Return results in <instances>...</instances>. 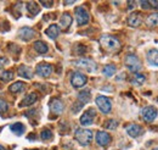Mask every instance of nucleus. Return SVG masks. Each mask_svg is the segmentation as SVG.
<instances>
[{"mask_svg":"<svg viewBox=\"0 0 158 150\" xmlns=\"http://www.w3.org/2000/svg\"><path fill=\"white\" fill-rule=\"evenodd\" d=\"M100 44L102 46V49H105L108 53H114L120 48V43L116 37L105 34L100 38Z\"/></svg>","mask_w":158,"mask_h":150,"instance_id":"f257e3e1","label":"nucleus"},{"mask_svg":"<svg viewBox=\"0 0 158 150\" xmlns=\"http://www.w3.org/2000/svg\"><path fill=\"white\" fill-rule=\"evenodd\" d=\"M74 138L77 139V142L80 145L86 147L93 140V132L89 130H84V128H78L74 133Z\"/></svg>","mask_w":158,"mask_h":150,"instance_id":"f03ea898","label":"nucleus"},{"mask_svg":"<svg viewBox=\"0 0 158 150\" xmlns=\"http://www.w3.org/2000/svg\"><path fill=\"white\" fill-rule=\"evenodd\" d=\"M124 62H125L127 68L129 71L134 72V73H138L139 71L141 70V61H140V59L135 54H128L125 56Z\"/></svg>","mask_w":158,"mask_h":150,"instance_id":"7ed1b4c3","label":"nucleus"},{"mask_svg":"<svg viewBox=\"0 0 158 150\" xmlns=\"http://www.w3.org/2000/svg\"><path fill=\"white\" fill-rule=\"evenodd\" d=\"M73 64H74L77 67H80V68H83V70H86L88 72H95V71H96V64H95L93 60H90V59L83 57V59L76 60Z\"/></svg>","mask_w":158,"mask_h":150,"instance_id":"20e7f679","label":"nucleus"},{"mask_svg":"<svg viewBox=\"0 0 158 150\" xmlns=\"http://www.w3.org/2000/svg\"><path fill=\"white\" fill-rule=\"evenodd\" d=\"M96 105L103 113H108L112 109L111 100L107 96H103V95H100V96L96 98Z\"/></svg>","mask_w":158,"mask_h":150,"instance_id":"39448f33","label":"nucleus"},{"mask_svg":"<svg viewBox=\"0 0 158 150\" xmlns=\"http://www.w3.org/2000/svg\"><path fill=\"white\" fill-rule=\"evenodd\" d=\"M76 17H77V23L79 26H83V24H86L89 21H90V15L89 12L83 7V6H79L76 9Z\"/></svg>","mask_w":158,"mask_h":150,"instance_id":"423d86ee","label":"nucleus"},{"mask_svg":"<svg viewBox=\"0 0 158 150\" xmlns=\"http://www.w3.org/2000/svg\"><path fill=\"white\" fill-rule=\"evenodd\" d=\"M157 110L153 106H146L141 110V117L145 122H152L157 117Z\"/></svg>","mask_w":158,"mask_h":150,"instance_id":"0eeeda50","label":"nucleus"},{"mask_svg":"<svg viewBox=\"0 0 158 150\" xmlns=\"http://www.w3.org/2000/svg\"><path fill=\"white\" fill-rule=\"evenodd\" d=\"M86 76H84L80 72H74L72 73V77H71V83L74 88H81L83 86H85L86 83Z\"/></svg>","mask_w":158,"mask_h":150,"instance_id":"6e6552de","label":"nucleus"},{"mask_svg":"<svg viewBox=\"0 0 158 150\" xmlns=\"http://www.w3.org/2000/svg\"><path fill=\"white\" fill-rule=\"evenodd\" d=\"M95 110L94 109H88L85 113L81 115V117H80V123L83 125V126H90V125H93V122H94V118H95Z\"/></svg>","mask_w":158,"mask_h":150,"instance_id":"1a4fd4ad","label":"nucleus"},{"mask_svg":"<svg viewBox=\"0 0 158 150\" xmlns=\"http://www.w3.org/2000/svg\"><path fill=\"white\" fill-rule=\"evenodd\" d=\"M111 140H112V138L108 133L102 131H99L96 133V142L100 147H107L111 143Z\"/></svg>","mask_w":158,"mask_h":150,"instance_id":"9d476101","label":"nucleus"},{"mask_svg":"<svg viewBox=\"0 0 158 150\" xmlns=\"http://www.w3.org/2000/svg\"><path fill=\"white\" fill-rule=\"evenodd\" d=\"M37 34V32L34 29H32L31 27H23L19 31V37L22 39V40H31L32 38Z\"/></svg>","mask_w":158,"mask_h":150,"instance_id":"9b49d317","label":"nucleus"},{"mask_svg":"<svg viewBox=\"0 0 158 150\" xmlns=\"http://www.w3.org/2000/svg\"><path fill=\"white\" fill-rule=\"evenodd\" d=\"M142 132H143L142 127L139 126V125L131 123V125L127 126V133H128L131 138H138V137H140V135L142 134Z\"/></svg>","mask_w":158,"mask_h":150,"instance_id":"f8f14e48","label":"nucleus"},{"mask_svg":"<svg viewBox=\"0 0 158 150\" xmlns=\"http://www.w3.org/2000/svg\"><path fill=\"white\" fill-rule=\"evenodd\" d=\"M51 72H52V67L49 64L43 62V64H39L37 66V73L41 76V77H49V76L51 75Z\"/></svg>","mask_w":158,"mask_h":150,"instance_id":"ddd939ff","label":"nucleus"},{"mask_svg":"<svg viewBox=\"0 0 158 150\" xmlns=\"http://www.w3.org/2000/svg\"><path fill=\"white\" fill-rule=\"evenodd\" d=\"M50 109H51V111L54 113L60 115V113H62L64 106H63V103H62L60 99L55 98V99H52V100L50 101Z\"/></svg>","mask_w":158,"mask_h":150,"instance_id":"4468645a","label":"nucleus"},{"mask_svg":"<svg viewBox=\"0 0 158 150\" xmlns=\"http://www.w3.org/2000/svg\"><path fill=\"white\" fill-rule=\"evenodd\" d=\"M142 22V15L141 12H133L129 17H128V24L130 27H139Z\"/></svg>","mask_w":158,"mask_h":150,"instance_id":"2eb2a0df","label":"nucleus"},{"mask_svg":"<svg viewBox=\"0 0 158 150\" xmlns=\"http://www.w3.org/2000/svg\"><path fill=\"white\" fill-rule=\"evenodd\" d=\"M45 34L49 38H51V39H56L60 34V27L57 24H51V26L45 31Z\"/></svg>","mask_w":158,"mask_h":150,"instance_id":"dca6fc26","label":"nucleus"},{"mask_svg":"<svg viewBox=\"0 0 158 150\" xmlns=\"http://www.w3.org/2000/svg\"><path fill=\"white\" fill-rule=\"evenodd\" d=\"M37 100H38V95H37V93L28 94V95H26V98L22 100L21 106H29V105L34 104Z\"/></svg>","mask_w":158,"mask_h":150,"instance_id":"f3484780","label":"nucleus"},{"mask_svg":"<svg viewBox=\"0 0 158 150\" xmlns=\"http://www.w3.org/2000/svg\"><path fill=\"white\" fill-rule=\"evenodd\" d=\"M147 60L151 65L158 66V49H151L147 53Z\"/></svg>","mask_w":158,"mask_h":150,"instance_id":"a211bd4d","label":"nucleus"},{"mask_svg":"<svg viewBox=\"0 0 158 150\" xmlns=\"http://www.w3.org/2000/svg\"><path fill=\"white\" fill-rule=\"evenodd\" d=\"M19 76L23 77V78H27V79H31L32 78V70L28 66L22 65L19 67Z\"/></svg>","mask_w":158,"mask_h":150,"instance_id":"6ab92c4d","label":"nucleus"},{"mask_svg":"<svg viewBox=\"0 0 158 150\" xmlns=\"http://www.w3.org/2000/svg\"><path fill=\"white\" fill-rule=\"evenodd\" d=\"M34 49H35V51H38L39 54H45V53H48V50H49L48 44L44 43V42H41V40H37V42L34 43Z\"/></svg>","mask_w":158,"mask_h":150,"instance_id":"aec40b11","label":"nucleus"},{"mask_svg":"<svg viewBox=\"0 0 158 150\" xmlns=\"http://www.w3.org/2000/svg\"><path fill=\"white\" fill-rule=\"evenodd\" d=\"M27 10L29 11L31 15H37V14H39L40 9L37 2H34V1H28V2H27Z\"/></svg>","mask_w":158,"mask_h":150,"instance_id":"412c9836","label":"nucleus"},{"mask_svg":"<svg viewBox=\"0 0 158 150\" xmlns=\"http://www.w3.org/2000/svg\"><path fill=\"white\" fill-rule=\"evenodd\" d=\"M72 17H71V15L68 14V12H66V14H63L62 15V17H61V26L63 27V28H68L71 24H72Z\"/></svg>","mask_w":158,"mask_h":150,"instance_id":"4be33fe9","label":"nucleus"},{"mask_svg":"<svg viewBox=\"0 0 158 150\" xmlns=\"http://www.w3.org/2000/svg\"><path fill=\"white\" fill-rule=\"evenodd\" d=\"M78 99H79V103H81L83 105H84L85 103H88V101L90 100V90H88V89L81 90V92L78 94Z\"/></svg>","mask_w":158,"mask_h":150,"instance_id":"5701e85b","label":"nucleus"},{"mask_svg":"<svg viewBox=\"0 0 158 150\" xmlns=\"http://www.w3.org/2000/svg\"><path fill=\"white\" fill-rule=\"evenodd\" d=\"M10 130L14 132L16 135H22L23 132H24V126H23L22 123H20V122H17V123L11 125V126H10Z\"/></svg>","mask_w":158,"mask_h":150,"instance_id":"b1692460","label":"nucleus"},{"mask_svg":"<svg viewBox=\"0 0 158 150\" xmlns=\"http://www.w3.org/2000/svg\"><path fill=\"white\" fill-rule=\"evenodd\" d=\"M146 24L148 27H156V26H158V12L151 14L147 17V20H146Z\"/></svg>","mask_w":158,"mask_h":150,"instance_id":"393cba45","label":"nucleus"},{"mask_svg":"<svg viewBox=\"0 0 158 150\" xmlns=\"http://www.w3.org/2000/svg\"><path fill=\"white\" fill-rule=\"evenodd\" d=\"M24 83L23 82H15L14 84L10 86V92L11 93H19V92H22L24 89Z\"/></svg>","mask_w":158,"mask_h":150,"instance_id":"a878e982","label":"nucleus"},{"mask_svg":"<svg viewBox=\"0 0 158 150\" xmlns=\"http://www.w3.org/2000/svg\"><path fill=\"white\" fill-rule=\"evenodd\" d=\"M102 72H103V75L106 76V77H112V76L116 73V67L113 65H106L103 67Z\"/></svg>","mask_w":158,"mask_h":150,"instance_id":"bb28decb","label":"nucleus"},{"mask_svg":"<svg viewBox=\"0 0 158 150\" xmlns=\"http://www.w3.org/2000/svg\"><path fill=\"white\" fill-rule=\"evenodd\" d=\"M145 76L143 75H140V73H135L134 77H133V79H131V82L134 83V84H136V86H141L143 82H145Z\"/></svg>","mask_w":158,"mask_h":150,"instance_id":"cd10ccee","label":"nucleus"},{"mask_svg":"<svg viewBox=\"0 0 158 150\" xmlns=\"http://www.w3.org/2000/svg\"><path fill=\"white\" fill-rule=\"evenodd\" d=\"M117 126H118V122L116 120H107L103 125V127L107 128V130H116Z\"/></svg>","mask_w":158,"mask_h":150,"instance_id":"c85d7f7f","label":"nucleus"},{"mask_svg":"<svg viewBox=\"0 0 158 150\" xmlns=\"http://www.w3.org/2000/svg\"><path fill=\"white\" fill-rule=\"evenodd\" d=\"M40 137H41L43 140H49V139L52 138V132L50 130H48V128H44L40 133Z\"/></svg>","mask_w":158,"mask_h":150,"instance_id":"c756f323","label":"nucleus"},{"mask_svg":"<svg viewBox=\"0 0 158 150\" xmlns=\"http://www.w3.org/2000/svg\"><path fill=\"white\" fill-rule=\"evenodd\" d=\"M12 78H14V73H12L11 71H5V72H2V73H1V79H2V81H5V82L11 81Z\"/></svg>","mask_w":158,"mask_h":150,"instance_id":"7c9ffc66","label":"nucleus"},{"mask_svg":"<svg viewBox=\"0 0 158 150\" xmlns=\"http://www.w3.org/2000/svg\"><path fill=\"white\" fill-rule=\"evenodd\" d=\"M7 109H9L7 103H6L5 100L0 99V113H6V111H7Z\"/></svg>","mask_w":158,"mask_h":150,"instance_id":"2f4dec72","label":"nucleus"},{"mask_svg":"<svg viewBox=\"0 0 158 150\" xmlns=\"http://www.w3.org/2000/svg\"><path fill=\"white\" fill-rule=\"evenodd\" d=\"M81 108H83V104H81V103H76V104L72 106V111H73L74 113H78L79 110L81 109Z\"/></svg>","mask_w":158,"mask_h":150,"instance_id":"473e14b6","label":"nucleus"},{"mask_svg":"<svg viewBox=\"0 0 158 150\" xmlns=\"http://www.w3.org/2000/svg\"><path fill=\"white\" fill-rule=\"evenodd\" d=\"M140 5L142 6V9H145V10H148V9H151V6H150V2L148 1H140Z\"/></svg>","mask_w":158,"mask_h":150,"instance_id":"72a5a7b5","label":"nucleus"},{"mask_svg":"<svg viewBox=\"0 0 158 150\" xmlns=\"http://www.w3.org/2000/svg\"><path fill=\"white\" fill-rule=\"evenodd\" d=\"M40 4L44 5V6H46V7H50V6H52L54 1H40Z\"/></svg>","mask_w":158,"mask_h":150,"instance_id":"f704fd0d","label":"nucleus"},{"mask_svg":"<svg viewBox=\"0 0 158 150\" xmlns=\"http://www.w3.org/2000/svg\"><path fill=\"white\" fill-rule=\"evenodd\" d=\"M150 2V6H151V9H158V1H148Z\"/></svg>","mask_w":158,"mask_h":150,"instance_id":"c9c22d12","label":"nucleus"},{"mask_svg":"<svg viewBox=\"0 0 158 150\" xmlns=\"http://www.w3.org/2000/svg\"><path fill=\"white\" fill-rule=\"evenodd\" d=\"M7 64V59H5V57H0V68L2 67V66H5Z\"/></svg>","mask_w":158,"mask_h":150,"instance_id":"e433bc0d","label":"nucleus"},{"mask_svg":"<svg viewBox=\"0 0 158 150\" xmlns=\"http://www.w3.org/2000/svg\"><path fill=\"white\" fill-rule=\"evenodd\" d=\"M128 5H129V10H131V9H134V6H135V1H128Z\"/></svg>","mask_w":158,"mask_h":150,"instance_id":"4c0bfd02","label":"nucleus"},{"mask_svg":"<svg viewBox=\"0 0 158 150\" xmlns=\"http://www.w3.org/2000/svg\"><path fill=\"white\" fill-rule=\"evenodd\" d=\"M73 2H74V1H64L63 4H64V5H71V4H73Z\"/></svg>","mask_w":158,"mask_h":150,"instance_id":"58836bf2","label":"nucleus"},{"mask_svg":"<svg viewBox=\"0 0 158 150\" xmlns=\"http://www.w3.org/2000/svg\"><path fill=\"white\" fill-rule=\"evenodd\" d=\"M0 150H5V148H4V147H1V145H0Z\"/></svg>","mask_w":158,"mask_h":150,"instance_id":"ea45409f","label":"nucleus"},{"mask_svg":"<svg viewBox=\"0 0 158 150\" xmlns=\"http://www.w3.org/2000/svg\"><path fill=\"white\" fill-rule=\"evenodd\" d=\"M152 150H158V148H155V149H152Z\"/></svg>","mask_w":158,"mask_h":150,"instance_id":"a19ab883","label":"nucleus"},{"mask_svg":"<svg viewBox=\"0 0 158 150\" xmlns=\"http://www.w3.org/2000/svg\"><path fill=\"white\" fill-rule=\"evenodd\" d=\"M157 101H158V98H157Z\"/></svg>","mask_w":158,"mask_h":150,"instance_id":"79ce46f5","label":"nucleus"}]
</instances>
